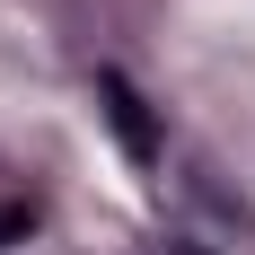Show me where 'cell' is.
<instances>
[{
    "instance_id": "1",
    "label": "cell",
    "mask_w": 255,
    "mask_h": 255,
    "mask_svg": "<svg viewBox=\"0 0 255 255\" xmlns=\"http://www.w3.org/2000/svg\"><path fill=\"white\" fill-rule=\"evenodd\" d=\"M97 106H106V124H115V141L150 167L158 158V124H150V106H141V88H132L124 71H97Z\"/></svg>"
},
{
    "instance_id": "2",
    "label": "cell",
    "mask_w": 255,
    "mask_h": 255,
    "mask_svg": "<svg viewBox=\"0 0 255 255\" xmlns=\"http://www.w3.org/2000/svg\"><path fill=\"white\" fill-rule=\"evenodd\" d=\"M26 229H35V211H26V203H0V255L18 247V238H26Z\"/></svg>"
},
{
    "instance_id": "3",
    "label": "cell",
    "mask_w": 255,
    "mask_h": 255,
    "mask_svg": "<svg viewBox=\"0 0 255 255\" xmlns=\"http://www.w3.org/2000/svg\"><path fill=\"white\" fill-rule=\"evenodd\" d=\"M124 255H211V247H194V238H158V247H124Z\"/></svg>"
}]
</instances>
